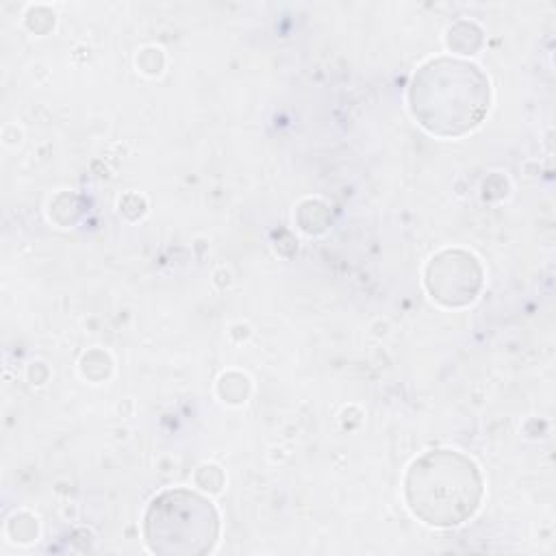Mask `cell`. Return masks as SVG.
Returning a JSON list of instances; mask_svg holds the SVG:
<instances>
[{
    "instance_id": "2",
    "label": "cell",
    "mask_w": 556,
    "mask_h": 556,
    "mask_svg": "<svg viewBox=\"0 0 556 556\" xmlns=\"http://www.w3.org/2000/svg\"><path fill=\"white\" fill-rule=\"evenodd\" d=\"M146 526L148 541L154 549H159L161 543L176 539V552H185L182 541H187L189 552H195L198 541L215 539L217 519L202 497L187 491H169L154 500Z\"/></svg>"
},
{
    "instance_id": "1",
    "label": "cell",
    "mask_w": 556,
    "mask_h": 556,
    "mask_svg": "<svg viewBox=\"0 0 556 556\" xmlns=\"http://www.w3.org/2000/svg\"><path fill=\"white\" fill-rule=\"evenodd\" d=\"M413 510L437 526L460 523L478 504L476 467L454 452H437L417 460L406 482Z\"/></svg>"
}]
</instances>
